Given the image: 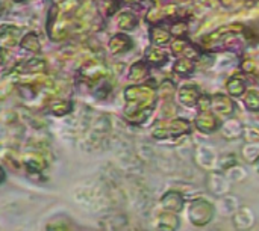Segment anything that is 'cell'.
Returning <instances> with one entry per match:
<instances>
[{
	"mask_svg": "<svg viewBox=\"0 0 259 231\" xmlns=\"http://www.w3.org/2000/svg\"><path fill=\"white\" fill-rule=\"evenodd\" d=\"M215 215V204L206 198H194L187 209V218L194 227H206Z\"/></svg>",
	"mask_w": 259,
	"mask_h": 231,
	"instance_id": "6da1fadb",
	"label": "cell"
},
{
	"mask_svg": "<svg viewBox=\"0 0 259 231\" xmlns=\"http://www.w3.org/2000/svg\"><path fill=\"white\" fill-rule=\"evenodd\" d=\"M206 186H208V191L220 198V197H225L231 192V180L228 179V176L225 174H219V172H211L208 176V180H206Z\"/></svg>",
	"mask_w": 259,
	"mask_h": 231,
	"instance_id": "7a4b0ae2",
	"label": "cell"
},
{
	"mask_svg": "<svg viewBox=\"0 0 259 231\" xmlns=\"http://www.w3.org/2000/svg\"><path fill=\"white\" fill-rule=\"evenodd\" d=\"M232 225L237 231H250L255 227V213L250 207L241 206L232 215Z\"/></svg>",
	"mask_w": 259,
	"mask_h": 231,
	"instance_id": "3957f363",
	"label": "cell"
},
{
	"mask_svg": "<svg viewBox=\"0 0 259 231\" xmlns=\"http://www.w3.org/2000/svg\"><path fill=\"white\" fill-rule=\"evenodd\" d=\"M21 162H23L26 171H27L30 176L39 174V172L44 171L46 166H47V162H46L44 154L39 153V151H35V150H33V151H26Z\"/></svg>",
	"mask_w": 259,
	"mask_h": 231,
	"instance_id": "277c9868",
	"label": "cell"
},
{
	"mask_svg": "<svg viewBox=\"0 0 259 231\" xmlns=\"http://www.w3.org/2000/svg\"><path fill=\"white\" fill-rule=\"evenodd\" d=\"M161 206L165 212L181 213L185 209V197L179 191H168L162 195Z\"/></svg>",
	"mask_w": 259,
	"mask_h": 231,
	"instance_id": "5b68a950",
	"label": "cell"
},
{
	"mask_svg": "<svg viewBox=\"0 0 259 231\" xmlns=\"http://www.w3.org/2000/svg\"><path fill=\"white\" fill-rule=\"evenodd\" d=\"M240 201L237 197H231L229 194L225 197H220L219 201L215 203V212H219L222 216L232 218V215L240 209Z\"/></svg>",
	"mask_w": 259,
	"mask_h": 231,
	"instance_id": "8992f818",
	"label": "cell"
},
{
	"mask_svg": "<svg viewBox=\"0 0 259 231\" xmlns=\"http://www.w3.org/2000/svg\"><path fill=\"white\" fill-rule=\"evenodd\" d=\"M196 160L197 163L205 168V169H212L215 165H217V153L214 148L208 147V145H200L197 148V153H196Z\"/></svg>",
	"mask_w": 259,
	"mask_h": 231,
	"instance_id": "52a82bcc",
	"label": "cell"
},
{
	"mask_svg": "<svg viewBox=\"0 0 259 231\" xmlns=\"http://www.w3.org/2000/svg\"><path fill=\"white\" fill-rule=\"evenodd\" d=\"M179 225H181V219L178 213L164 210L158 218V230L159 231H178Z\"/></svg>",
	"mask_w": 259,
	"mask_h": 231,
	"instance_id": "ba28073f",
	"label": "cell"
},
{
	"mask_svg": "<svg viewBox=\"0 0 259 231\" xmlns=\"http://www.w3.org/2000/svg\"><path fill=\"white\" fill-rule=\"evenodd\" d=\"M131 48H132V39L129 36L123 35V33H118V35L112 36L111 41H109V50L114 54H121V53H124V51H127Z\"/></svg>",
	"mask_w": 259,
	"mask_h": 231,
	"instance_id": "9c48e42d",
	"label": "cell"
},
{
	"mask_svg": "<svg viewBox=\"0 0 259 231\" xmlns=\"http://www.w3.org/2000/svg\"><path fill=\"white\" fill-rule=\"evenodd\" d=\"M20 29L11 27V26H3L0 30V47H14L18 41L20 36Z\"/></svg>",
	"mask_w": 259,
	"mask_h": 231,
	"instance_id": "30bf717a",
	"label": "cell"
},
{
	"mask_svg": "<svg viewBox=\"0 0 259 231\" xmlns=\"http://www.w3.org/2000/svg\"><path fill=\"white\" fill-rule=\"evenodd\" d=\"M243 130H244V129L241 127L240 121H238V120H234V118L228 120V121L222 126V133H223V136H225L228 141H232V139L241 136V135H243Z\"/></svg>",
	"mask_w": 259,
	"mask_h": 231,
	"instance_id": "8fae6325",
	"label": "cell"
},
{
	"mask_svg": "<svg viewBox=\"0 0 259 231\" xmlns=\"http://www.w3.org/2000/svg\"><path fill=\"white\" fill-rule=\"evenodd\" d=\"M179 98L184 104L187 106H194L196 103H199V91L196 86H184L179 92Z\"/></svg>",
	"mask_w": 259,
	"mask_h": 231,
	"instance_id": "7c38bea8",
	"label": "cell"
},
{
	"mask_svg": "<svg viewBox=\"0 0 259 231\" xmlns=\"http://www.w3.org/2000/svg\"><path fill=\"white\" fill-rule=\"evenodd\" d=\"M20 45H21V48H24V50H27V51H30V53H39V50H41L39 38H38L33 32L26 33V35L21 38Z\"/></svg>",
	"mask_w": 259,
	"mask_h": 231,
	"instance_id": "4fadbf2b",
	"label": "cell"
},
{
	"mask_svg": "<svg viewBox=\"0 0 259 231\" xmlns=\"http://www.w3.org/2000/svg\"><path fill=\"white\" fill-rule=\"evenodd\" d=\"M49 110L55 117H64L73 110V104L71 101H67V100H55L49 104Z\"/></svg>",
	"mask_w": 259,
	"mask_h": 231,
	"instance_id": "5bb4252c",
	"label": "cell"
},
{
	"mask_svg": "<svg viewBox=\"0 0 259 231\" xmlns=\"http://www.w3.org/2000/svg\"><path fill=\"white\" fill-rule=\"evenodd\" d=\"M196 124H197V129H200L203 132H212V130L217 129V120L212 115L206 113V112H202L197 117Z\"/></svg>",
	"mask_w": 259,
	"mask_h": 231,
	"instance_id": "9a60e30c",
	"label": "cell"
},
{
	"mask_svg": "<svg viewBox=\"0 0 259 231\" xmlns=\"http://www.w3.org/2000/svg\"><path fill=\"white\" fill-rule=\"evenodd\" d=\"M21 67H23L21 70L24 73H44L47 64L41 57H32V59L26 61L24 64H21Z\"/></svg>",
	"mask_w": 259,
	"mask_h": 231,
	"instance_id": "2e32d148",
	"label": "cell"
},
{
	"mask_svg": "<svg viewBox=\"0 0 259 231\" xmlns=\"http://www.w3.org/2000/svg\"><path fill=\"white\" fill-rule=\"evenodd\" d=\"M243 157L249 163H255L259 159V144L247 142V145L243 147Z\"/></svg>",
	"mask_w": 259,
	"mask_h": 231,
	"instance_id": "e0dca14e",
	"label": "cell"
},
{
	"mask_svg": "<svg viewBox=\"0 0 259 231\" xmlns=\"http://www.w3.org/2000/svg\"><path fill=\"white\" fill-rule=\"evenodd\" d=\"M138 20L132 12H123L118 17V27L123 30H132L137 26Z\"/></svg>",
	"mask_w": 259,
	"mask_h": 231,
	"instance_id": "ac0fdd59",
	"label": "cell"
},
{
	"mask_svg": "<svg viewBox=\"0 0 259 231\" xmlns=\"http://www.w3.org/2000/svg\"><path fill=\"white\" fill-rule=\"evenodd\" d=\"M147 74H149V67H147V64H144V62H137V64L132 65L131 73H129V77H131L132 80H141V79H146Z\"/></svg>",
	"mask_w": 259,
	"mask_h": 231,
	"instance_id": "d6986e66",
	"label": "cell"
},
{
	"mask_svg": "<svg viewBox=\"0 0 259 231\" xmlns=\"http://www.w3.org/2000/svg\"><path fill=\"white\" fill-rule=\"evenodd\" d=\"M46 231H70V224L65 222V216H55L46 225Z\"/></svg>",
	"mask_w": 259,
	"mask_h": 231,
	"instance_id": "ffe728a7",
	"label": "cell"
},
{
	"mask_svg": "<svg viewBox=\"0 0 259 231\" xmlns=\"http://www.w3.org/2000/svg\"><path fill=\"white\" fill-rule=\"evenodd\" d=\"M228 91H229L231 95L240 97V95L244 92V82H243L240 77H232V79L228 82Z\"/></svg>",
	"mask_w": 259,
	"mask_h": 231,
	"instance_id": "44dd1931",
	"label": "cell"
},
{
	"mask_svg": "<svg viewBox=\"0 0 259 231\" xmlns=\"http://www.w3.org/2000/svg\"><path fill=\"white\" fill-rule=\"evenodd\" d=\"M165 59H167V54H165L164 51L158 50V48H150V50L147 51V61H149L150 64H153V65H159V64H162Z\"/></svg>",
	"mask_w": 259,
	"mask_h": 231,
	"instance_id": "7402d4cb",
	"label": "cell"
},
{
	"mask_svg": "<svg viewBox=\"0 0 259 231\" xmlns=\"http://www.w3.org/2000/svg\"><path fill=\"white\" fill-rule=\"evenodd\" d=\"M152 39L155 44H165L168 42L170 39V33L165 30V29H161V27H155L152 30Z\"/></svg>",
	"mask_w": 259,
	"mask_h": 231,
	"instance_id": "603a6c76",
	"label": "cell"
},
{
	"mask_svg": "<svg viewBox=\"0 0 259 231\" xmlns=\"http://www.w3.org/2000/svg\"><path fill=\"white\" fill-rule=\"evenodd\" d=\"M226 176L231 182H243L246 179V171L240 165H235L231 169H228Z\"/></svg>",
	"mask_w": 259,
	"mask_h": 231,
	"instance_id": "cb8c5ba5",
	"label": "cell"
},
{
	"mask_svg": "<svg viewBox=\"0 0 259 231\" xmlns=\"http://www.w3.org/2000/svg\"><path fill=\"white\" fill-rule=\"evenodd\" d=\"M194 70V65L190 59H179L175 65V71L179 74H190Z\"/></svg>",
	"mask_w": 259,
	"mask_h": 231,
	"instance_id": "d4e9b609",
	"label": "cell"
},
{
	"mask_svg": "<svg viewBox=\"0 0 259 231\" xmlns=\"http://www.w3.org/2000/svg\"><path fill=\"white\" fill-rule=\"evenodd\" d=\"M246 107L249 110H259V94L250 91L246 97Z\"/></svg>",
	"mask_w": 259,
	"mask_h": 231,
	"instance_id": "484cf974",
	"label": "cell"
},
{
	"mask_svg": "<svg viewBox=\"0 0 259 231\" xmlns=\"http://www.w3.org/2000/svg\"><path fill=\"white\" fill-rule=\"evenodd\" d=\"M20 95L24 100H30V98H33L36 95V91L30 85H23V86H20Z\"/></svg>",
	"mask_w": 259,
	"mask_h": 231,
	"instance_id": "4316f807",
	"label": "cell"
},
{
	"mask_svg": "<svg viewBox=\"0 0 259 231\" xmlns=\"http://www.w3.org/2000/svg\"><path fill=\"white\" fill-rule=\"evenodd\" d=\"M243 135L246 136V141H247V142L259 144V130H256V129H247V130H243Z\"/></svg>",
	"mask_w": 259,
	"mask_h": 231,
	"instance_id": "83f0119b",
	"label": "cell"
},
{
	"mask_svg": "<svg viewBox=\"0 0 259 231\" xmlns=\"http://www.w3.org/2000/svg\"><path fill=\"white\" fill-rule=\"evenodd\" d=\"M5 59H6V51L0 47V65H3Z\"/></svg>",
	"mask_w": 259,
	"mask_h": 231,
	"instance_id": "f1b7e54d",
	"label": "cell"
},
{
	"mask_svg": "<svg viewBox=\"0 0 259 231\" xmlns=\"http://www.w3.org/2000/svg\"><path fill=\"white\" fill-rule=\"evenodd\" d=\"M5 179H6V172H5V169H3V166L0 165V185L5 182Z\"/></svg>",
	"mask_w": 259,
	"mask_h": 231,
	"instance_id": "f546056e",
	"label": "cell"
},
{
	"mask_svg": "<svg viewBox=\"0 0 259 231\" xmlns=\"http://www.w3.org/2000/svg\"><path fill=\"white\" fill-rule=\"evenodd\" d=\"M255 165L258 166V172H259V159H258V160H256V162H255Z\"/></svg>",
	"mask_w": 259,
	"mask_h": 231,
	"instance_id": "4dcf8cb0",
	"label": "cell"
},
{
	"mask_svg": "<svg viewBox=\"0 0 259 231\" xmlns=\"http://www.w3.org/2000/svg\"><path fill=\"white\" fill-rule=\"evenodd\" d=\"M14 2H21V0H14Z\"/></svg>",
	"mask_w": 259,
	"mask_h": 231,
	"instance_id": "1f68e13d",
	"label": "cell"
}]
</instances>
